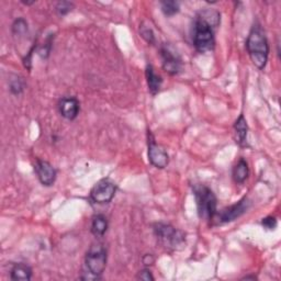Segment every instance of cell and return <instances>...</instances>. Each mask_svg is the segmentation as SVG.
<instances>
[{"label": "cell", "mask_w": 281, "mask_h": 281, "mask_svg": "<svg viewBox=\"0 0 281 281\" xmlns=\"http://www.w3.org/2000/svg\"><path fill=\"white\" fill-rule=\"evenodd\" d=\"M220 14L212 9L200 11L196 16L192 28V41L198 52L207 53L214 49L215 30L220 26Z\"/></svg>", "instance_id": "6da1fadb"}, {"label": "cell", "mask_w": 281, "mask_h": 281, "mask_svg": "<svg viewBox=\"0 0 281 281\" xmlns=\"http://www.w3.org/2000/svg\"><path fill=\"white\" fill-rule=\"evenodd\" d=\"M246 49L254 65L263 69L266 66L269 55V44L266 34L259 26H254L246 41Z\"/></svg>", "instance_id": "7a4b0ae2"}, {"label": "cell", "mask_w": 281, "mask_h": 281, "mask_svg": "<svg viewBox=\"0 0 281 281\" xmlns=\"http://www.w3.org/2000/svg\"><path fill=\"white\" fill-rule=\"evenodd\" d=\"M199 218L206 221H212L216 214L218 200L214 192L204 185H196L193 187Z\"/></svg>", "instance_id": "3957f363"}, {"label": "cell", "mask_w": 281, "mask_h": 281, "mask_svg": "<svg viewBox=\"0 0 281 281\" xmlns=\"http://www.w3.org/2000/svg\"><path fill=\"white\" fill-rule=\"evenodd\" d=\"M107 249L102 244H92L86 254V267L89 273L99 278L107 266Z\"/></svg>", "instance_id": "277c9868"}, {"label": "cell", "mask_w": 281, "mask_h": 281, "mask_svg": "<svg viewBox=\"0 0 281 281\" xmlns=\"http://www.w3.org/2000/svg\"><path fill=\"white\" fill-rule=\"evenodd\" d=\"M154 233L160 242L167 248L178 249L185 245V234L166 223H156Z\"/></svg>", "instance_id": "5b68a950"}, {"label": "cell", "mask_w": 281, "mask_h": 281, "mask_svg": "<svg viewBox=\"0 0 281 281\" xmlns=\"http://www.w3.org/2000/svg\"><path fill=\"white\" fill-rule=\"evenodd\" d=\"M116 186L112 180L101 179L93 186L90 191V199L98 204L109 203L115 196Z\"/></svg>", "instance_id": "8992f818"}, {"label": "cell", "mask_w": 281, "mask_h": 281, "mask_svg": "<svg viewBox=\"0 0 281 281\" xmlns=\"http://www.w3.org/2000/svg\"><path fill=\"white\" fill-rule=\"evenodd\" d=\"M250 204L251 202L249 199L245 197L235 204H232V206L223 209L220 213L215 214L218 223L224 224L237 220L239 216H242L244 213L247 212V210L250 208Z\"/></svg>", "instance_id": "52a82bcc"}, {"label": "cell", "mask_w": 281, "mask_h": 281, "mask_svg": "<svg viewBox=\"0 0 281 281\" xmlns=\"http://www.w3.org/2000/svg\"><path fill=\"white\" fill-rule=\"evenodd\" d=\"M148 144H149V161L152 165L156 168L163 169L167 167L169 163V156L167 152L164 150L156 140L150 131L148 133Z\"/></svg>", "instance_id": "ba28073f"}, {"label": "cell", "mask_w": 281, "mask_h": 281, "mask_svg": "<svg viewBox=\"0 0 281 281\" xmlns=\"http://www.w3.org/2000/svg\"><path fill=\"white\" fill-rule=\"evenodd\" d=\"M161 56L163 60V67L165 69V72L168 73L169 75H177L181 70V66H183V63L178 54L171 49L168 46H163L161 49Z\"/></svg>", "instance_id": "9c48e42d"}, {"label": "cell", "mask_w": 281, "mask_h": 281, "mask_svg": "<svg viewBox=\"0 0 281 281\" xmlns=\"http://www.w3.org/2000/svg\"><path fill=\"white\" fill-rule=\"evenodd\" d=\"M34 171L37 174L40 183L43 186L50 187L53 186L56 180V171L49 162L37 161L34 165Z\"/></svg>", "instance_id": "30bf717a"}, {"label": "cell", "mask_w": 281, "mask_h": 281, "mask_svg": "<svg viewBox=\"0 0 281 281\" xmlns=\"http://www.w3.org/2000/svg\"><path fill=\"white\" fill-rule=\"evenodd\" d=\"M58 108H60V112L62 116L72 121L77 118L80 110V105H79V101L76 98L67 97L62 99Z\"/></svg>", "instance_id": "8fae6325"}, {"label": "cell", "mask_w": 281, "mask_h": 281, "mask_svg": "<svg viewBox=\"0 0 281 281\" xmlns=\"http://www.w3.org/2000/svg\"><path fill=\"white\" fill-rule=\"evenodd\" d=\"M145 75H146V81H148V86L151 93L152 95H156L157 92H160L163 85L162 77L155 73V70L152 65H148V67H146Z\"/></svg>", "instance_id": "7c38bea8"}, {"label": "cell", "mask_w": 281, "mask_h": 281, "mask_svg": "<svg viewBox=\"0 0 281 281\" xmlns=\"http://www.w3.org/2000/svg\"><path fill=\"white\" fill-rule=\"evenodd\" d=\"M234 131H235L236 143L241 146H244L246 143V138H247L248 126L243 114L239 115V118L236 120L235 124H234Z\"/></svg>", "instance_id": "4fadbf2b"}, {"label": "cell", "mask_w": 281, "mask_h": 281, "mask_svg": "<svg viewBox=\"0 0 281 281\" xmlns=\"http://www.w3.org/2000/svg\"><path fill=\"white\" fill-rule=\"evenodd\" d=\"M249 174L248 164L243 158L237 162V164L233 168V178L236 184H243L247 179Z\"/></svg>", "instance_id": "5bb4252c"}, {"label": "cell", "mask_w": 281, "mask_h": 281, "mask_svg": "<svg viewBox=\"0 0 281 281\" xmlns=\"http://www.w3.org/2000/svg\"><path fill=\"white\" fill-rule=\"evenodd\" d=\"M32 278V269L26 263H16L11 269L13 280H30Z\"/></svg>", "instance_id": "9a60e30c"}, {"label": "cell", "mask_w": 281, "mask_h": 281, "mask_svg": "<svg viewBox=\"0 0 281 281\" xmlns=\"http://www.w3.org/2000/svg\"><path fill=\"white\" fill-rule=\"evenodd\" d=\"M108 230V220L102 214H98L92 219L91 223V233L93 235L99 237L104 235Z\"/></svg>", "instance_id": "2e32d148"}, {"label": "cell", "mask_w": 281, "mask_h": 281, "mask_svg": "<svg viewBox=\"0 0 281 281\" xmlns=\"http://www.w3.org/2000/svg\"><path fill=\"white\" fill-rule=\"evenodd\" d=\"M161 7L164 15L167 17H173L179 13L180 4L178 2H162Z\"/></svg>", "instance_id": "e0dca14e"}, {"label": "cell", "mask_w": 281, "mask_h": 281, "mask_svg": "<svg viewBox=\"0 0 281 281\" xmlns=\"http://www.w3.org/2000/svg\"><path fill=\"white\" fill-rule=\"evenodd\" d=\"M28 31V23L25 19H22V18H19V19H17L14 25H13V32L16 35H23L26 32Z\"/></svg>", "instance_id": "ac0fdd59"}, {"label": "cell", "mask_w": 281, "mask_h": 281, "mask_svg": "<svg viewBox=\"0 0 281 281\" xmlns=\"http://www.w3.org/2000/svg\"><path fill=\"white\" fill-rule=\"evenodd\" d=\"M25 89V84H23V80L16 76L15 78L11 79L10 81V90L11 92L14 93V95H19Z\"/></svg>", "instance_id": "d6986e66"}, {"label": "cell", "mask_w": 281, "mask_h": 281, "mask_svg": "<svg viewBox=\"0 0 281 281\" xmlns=\"http://www.w3.org/2000/svg\"><path fill=\"white\" fill-rule=\"evenodd\" d=\"M74 8V4L69 2H60L56 5V11L60 16H66Z\"/></svg>", "instance_id": "ffe728a7"}, {"label": "cell", "mask_w": 281, "mask_h": 281, "mask_svg": "<svg viewBox=\"0 0 281 281\" xmlns=\"http://www.w3.org/2000/svg\"><path fill=\"white\" fill-rule=\"evenodd\" d=\"M139 33H140V35H142V38H143L148 43L153 44V43L155 42V35H154L153 30H152L151 28L142 26V27H140Z\"/></svg>", "instance_id": "44dd1931"}, {"label": "cell", "mask_w": 281, "mask_h": 281, "mask_svg": "<svg viewBox=\"0 0 281 281\" xmlns=\"http://www.w3.org/2000/svg\"><path fill=\"white\" fill-rule=\"evenodd\" d=\"M261 225L267 230H274L277 227V219L273 218V216H267V218L262 219Z\"/></svg>", "instance_id": "7402d4cb"}, {"label": "cell", "mask_w": 281, "mask_h": 281, "mask_svg": "<svg viewBox=\"0 0 281 281\" xmlns=\"http://www.w3.org/2000/svg\"><path fill=\"white\" fill-rule=\"evenodd\" d=\"M52 41H51V38H49L48 40H46V42H45V44L42 46V48H41L40 50H39V55L41 56V57H44V58H46L49 56V54H50V52H51V48H52Z\"/></svg>", "instance_id": "603a6c76"}, {"label": "cell", "mask_w": 281, "mask_h": 281, "mask_svg": "<svg viewBox=\"0 0 281 281\" xmlns=\"http://www.w3.org/2000/svg\"><path fill=\"white\" fill-rule=\"evenodd\" d=\"M137 278H138V279H140V280H145V281L154 280L153 274H152V272H151L150 270H148V269H144V270L139 271V272H138V276H137Z\"/></svg>", "instance_id": "cb8c5ba5"}, {"label": "cell", "mask_w": 281, "mask_h": 281, "mask_svg": "<svg viewBox=\"0 0 281 281\" xmlns=\"http://www.w3.org/2000/svg\"><path fill=\"white\" fill-rule=\"evenodd\" d=\"M154 262V257L152 256V255H145L144 257H143V263L144 265H146V266H149V265H152V263Z\"/></svg>", "instance_id": "d4e9b609"}, {"label": "cell", "mask_w": 281, "mask_h": 281, "mask_svg": "<svg viewBox=\"0 0 281 281\" xmlns=\"http://www.w3.org/2000/svg\"><path fill=\"white\" fill-rule=\"evenodd\" d=\"M244 279H246V280H247V279H256V277H245Z\"/></svg>", "instance_id": "484cf974"}]
</instances>
